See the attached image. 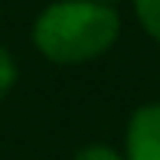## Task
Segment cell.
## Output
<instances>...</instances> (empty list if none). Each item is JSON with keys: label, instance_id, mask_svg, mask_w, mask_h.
<instances>
[{"label": "cell", "instance_id": "cell-1", "mask_svg": "<svg viewBox=\"0 0 160 160\" xmlns=\"http://www.w3.org/2000/svg\"><path fill=\"white\" fill-rule=\"evenodd\" d=\"M118 30L121 20L114 7L95 0H62L39 13L33 39L39 52L52 62H85L111 49Z\"/></svg>", "mask_w": 160, "mask_h": 160}, {"label": "cell", "instance_id": "cell-2", "mask_svg": "<svg viewBox=\"0 0 160 160\" xmlns=\"http://www.w3.org/2000/svg\"><path fill=\"white\" fill-rule=\"evenodd\" d=\"M128 160H160V105L134 111L128 124Z\"/></svg>", "mask_w": 160, "mask_h": 160}, {"label": "cell", "instance_id": "cell-3", "mask_svg": "<svg viewBox=\"0 0 160 160\" xmlns=\"http://www.w3.org/2000/svg\"><path fill=\"white\" fill-rule=\"evenodd\" d=\"M134 10H137V20L144 23V30L160 42V0H134Z\"/></svg>", "mask_w": 160, "mask_h": 160}, {"label": "cell", "instance_id": "cell-4", "mask_svg": "<svg viewBox=\"0 0 160 160\" xmlns=\"http://www.w3.org/2000/svg\"><path fill=\"white\" fill-rule=\"evenodd\" d=\"M13 78H17V65H13V59L7 56V49H0V98L7 95V88L13 85Z\"/></svg>", "mask_w": 160, "mask_h": 160}, {"label": "cell", "instance_id": "cell-5", "mask_svg": "<svg viewBox=\"0 0 160 160\" xmlns=\"http://www.w3.org/2000/svg\"><path fill=\"white\" fill-rule=\"evenodd\" d=\"M75 160H124L121 154H114L111 147H101V144H92V147H85V150H78Z\"/></svg>", "mask_w": 160, "mask_h": 160}, {"label": "cell", "instance_id": "cell-6", "mask_svg": "<svg viewBox=\"0 0 160 160\" xmlns=\"http://www.w3.org/2000/svg\"><path fill=\"white\" fill-rule=\"evenodd\" d=\"M95 3H105V7H114L118 0H95Z\"/></svg>", "mask_w": 160, "mask_h": 160}]
</instances>
